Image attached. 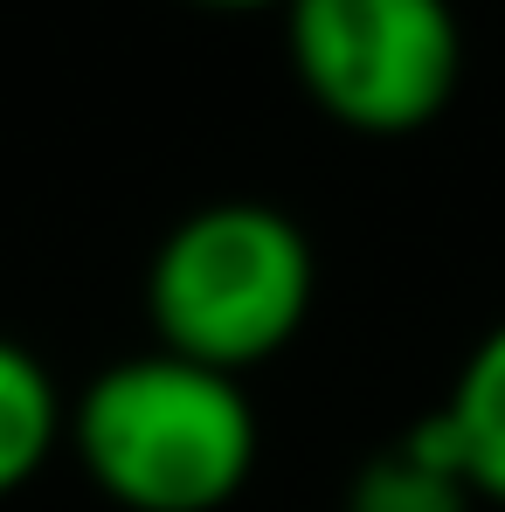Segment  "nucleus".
<instances>
[{"instance_id":"7","label":"nucleus","mask_w":505,"mask_h":512,"mask_svg":"<svg viewBox=\"0 0 505 512\" xmlns=\"http://www.w3.org/2000/svg\"><path fill=\"white\" fill-rule=\"evenodd\" d=\"M194 7H215V14H256V7H284V0H194Z\"/></svg>"},{"instance_id":"1","label":"nucleus","mask_w":505,"mask_h":512,"mask_svg":"<svg viewBox=\"0 0 505 512\" xmlns=\"http://www.w3.org/2000/svg\"><path fill=\"white\" fill-rule=\"evenodd\" d=\"M63 429L90 485L125 512H222L256 471L243 381L167 346L104 367Z\"/></svg>"},{"instance_id":"3","label":"nucleus","mask_w":505,"mask_h":512,"mask_svg":"<svg viewBox=\"0 0 505 512\" xmlns=\"http://www.w3.org/2000/svg\"><path fill=\"white\" fill-rule=\"evenodd\" d=\"M284 42L305 97L367 139L422 132L464 77L450 0H284Z\"/></svg>"},{"instance_id":"2","label":"nucleus","mask_w":505,"mask_h":512,"mask_svg":"<svg viewBox=\"0 0 505 512\" xmlns=\"http://www.w3.org/2000/svg\"><path fill=\"white\" fill-rule=\"evenodd\" d=\"M319 291L305 229L270 201H215L173 222L146 270V312L167 353L243 374L298 340Z\"/></svg>"},{"instance_id":"6","label":"nucleus","mask_w":505,"mask_h":512,"mask_svg":"<svg viewBox=\"0 0 505 512\" xmlns=\"http://www.w3.org/2000/svg\"><path fill=\"white\" fill-rule=\"evenodd\" d=\"M63 395H56V374L28 353L21 340H0V499L21 492L49 450L63 443Z\"/></svg>"},{"instance_id":"4","label":"nucleus","mask_w":505,"mask_h":512,"mask_svg":"<svg viewBox=\"0 0 505 512\" xmlns=\"http://www.w3.org/2000/svg\"><path fill=\"white\" fill-rule=\"evenodd\" d=\"M471 485H464V464H457V443L450 429L416 423L402 443L374 450L353 485H346V512H471Z\"/></svg>"},{"instance_id":"5","label":"nucleus","mask_w":505,"mask_h":512,"mask_svg":"<svg viewBox=\"0 0 505 512\" xmlns=\"http://www.w3.org/2000/svg\"><path fill=\"white\" fill-rule=\"evenodd\" d=\"M436 423L450 429L464 485L478 499L505 506V326H492L485 340L471 346V360L457 367L450 402L436 409Z\"/></svg>"}]
</instances>
